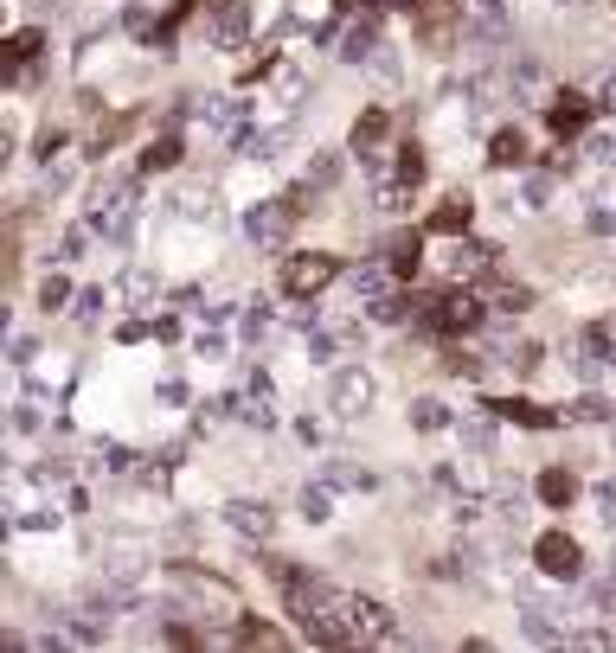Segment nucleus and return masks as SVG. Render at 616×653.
<instances>
[{
    "mask_svg": "<svg viewBox=\"0 0 616 653\" xmlns=\"http://www.w3.org/2000/svg\"><path fill=\"white\" fill-rule=\"evenodd\" d=\"M411 429H450V411H443L437 397H418V404H411Z\"/></svg>",
    "mask_w": 616,
    "mask_h": 653,
    "instance_id": "nucleus-26",
    "label": "nucleus"
},
{
    "mask_svg": "<svg viewBox=\"0 0 616 653\" xmlns=\"http://www.w3.org/2000/svg\"><path fill=\"white\" fill-rule=\"evenodd\" d=\"M489 416H494V411H489ZM489 416H462V443H469V448H489V436H494Z\"/></svg>",
    "mask_w": 616,
    "mask_h": 653,
    "instance_id": "nucleus-30",
    "label": "nucleus"
},
{
    "mask_svg": "<svg viewBox=\"0 0 616 653\" xmlns=\"http://www.w3.org/2000/svg\"><path fill=\"white\" fill-rule=\"evenodd\" d=\"M572 416H578V423H604V416H610V404H604V397H578V404H572Z\"/></svg>",
    "mask_w": 616,
    "mask_h": 653,
    "instance_id": "nucleus-37",
    "label": "nucleus"
},
{
    "mask_svg": "<svg viewBox=\"0 0 616 653\" xmlns=\"http://www.w3.org/2000/svg\"><path fill=\"white\" fill-rule=\"evenodd\" d=\"M610 359H616V340L604 333V326H585V333H578V372H585V379H597Z\"/></svg>",
    "mask_w": 616,
    "mask_h": 653,
    "instance_id": "nucleus-12",
    "label": "nucleus"
},
{
    "mask_svg": "<svg viewBox=\"0 0 616 653\" xmlns=\"http://www.w3.org/2000/svg\"><path fill=\"white\" fill-rule=\"evenodd\" d=\"M78 250H84V231H64V243H59V263H71Z\"/></svg>",
    "mask_w": 616,
    "mask_h": 653,
    "instance_id": "nucleus-46",
    "label": "nucleus"
},
{
    "mask_svg": "<svg viewBox=\"0 0 616 653\" xmlns=\"http://www.w3.org/2000/svg\"><path fill=\"white\" fill-rule=\"evenodd\" d=\"M302 519L308 526H328L335 512H328V487H302Z\"/></svg>",
    "mask_w": 616,
    "mask_h": 653,
    "instance_id": "nucleus-29",
    "label": "nucleus"
},
{
    "mask_svg": "<svg viewBox=\"0 0 616 653\" xmlns=\"http://www.w3.org/2000/svg\"><path fill=\"white\" fill-rule=\"evenodd\" d=\"M418 326H431V333H469V326H482V301L469 296V289H443L437 301H424Z\"/></svg>",
    "mask_w": 616,
    "mask_h": 653,
    "instance_id": "nucleus-1",
    "label": "nucleus"
},
{
    "mask_svg": "<svg viewBox=\"0 0 616 653\" xmlns=\"http://www.w3.org/2000/svg\"><path fill=\"white\" fill-rule=\"evenodd\" d=\"M591 160H604V167H616V135H591Z\"/></svg>",
    "mask_w": 616,
    "mask_h": 653,
    "instance_id": "nucleus-39",
    "label": "nucleus"
},
{
    "mask_svg": "<svg viewBox=\"0 0 616 653\" xmlns=\"http://www.w3.org/2000/svg\"><path fill=\"white\" fill-rule=\"evenodd\" d=\"M264 326H270V308H264V301H250V314H245V333H250V340H257Z\"/></svg>",
    "mask_w": 616,
    "mask_h": 653,
    "instance_id": "nucleus-40",
    "label": "nucleus"
},
{
    "mask_svg": "<svg viewBox=\"0 0 616 653\" xmlns=\"http://www.w3.org/2000/svg\"><path fill=\"white\" fill-rule=\"evenodd\" d=\"M353 634H360V641H372V647H404L399 615H392L386 602H372V595H353Z\"/></svg>",
    "mask_w": 616,
    "mask_h": 653,
    "instance_id": "nucleus-3",
    "label": "nucleus"
},
{
    "mask_svg": "<svg viewBox=\"0 0 616 653\" xmlns=\"http://www.w3.org/2000/svg\"><path fill=\"white\" fill-rule=\"evenodd\" d=\"M386 296V269H353V301H379Z\"/></svg>",
    "mask_w": 616,
    "mask_h": 653,
    "instance_id": "nucleus-28",
    "label": "nucleus"
},
{
    "mask_svg": "<svg viewBox=\"0 0 616 653\" xmlns=\"http://www.w3.org/2000/svg\"><path fill=\"white\" fill-rule=\"evenodd\" d=\"M399 179H411V186L424 179V148H399Z\"/></svg>",
    "mask_w": 616,
    "mask_h": 653,
    "instance_id": "nucleus-35",
    "label": "nucleus"
},
{
    "mask_svg": "<svg viewBox=\"0 0 616 653\" xmlns=\"http://www.w3.org/2000/svg\"><path fill=\"white\" fill-rule=\"evenodd\" d=\"M289 225H296V206H289V199H270V206H257L245 218V231H250L257 250H283V243H289Z\"/></svg>",
    "mask_w": 616,
    "mask_h": 653,
    "instance_id": "nucleus-6",
    "label": "nucleus"
},
{
    "mask_svg": "<svg viewBox=\"0 0 616 653\" xmlns=\"http://www.w3.org/2000/svg\"><path fill=\"white\" fill-rule=\"evenodd\" d=\"M245 27H250L245 0H225V7H218V20H213V39H218V45H238V39H245Z\"/></svg>",
    "mask_w": 616,
    "mask_h": 653,
    "instance_id": "nucleus-16",
    "label": "nucleus"
},
{
    "mask_svg": "<svg viewBox=\"0 0 616 653\" xmlns=\"http://www.w3.org/2000/svg\"><path fill=\"white\" fill-rule=\"evenodd\" d=\"M546 199H553V179L533 174V179H526V206H546Z\"/></svg>",
    "mask_w": 616,
    "mask_h": 653,
    "instance_id": "nucleus-38",
    "label": "nucleus"
},
{
    "mask_svg": "<svg viewBox=\"0 0 616 653\" xmlns=\"http://www.w3.org/2000/svg\"><path fill=\"white\" fill-rule=\"evenodd\" d=\"M507 365H514V372H533V365H540V346H533V340H521V346H507Z\"/></svg>",
    "mask_w": 616,
    "mask_h": 653,
    "instance_id": "nucleus-34",
    "label": "nucleus"
},
{
    "mask_svg": "<svg viewBox=\"0 0 616 653\" xmlns=\"http://www.w3.org/2000/svg\"><path fill=\"white\" fill-rule=\"evenodd\" d=\"M572 641H578V647H616V641L604 634V628H585V634H572Z\"/></svg>",
    "mask_w": 616,
    "mask_h": 653,
    "instance_id": "nucleus-45",
    "label": "nucleus"
},
{
    "mask_svg": "<svg viewBox=\"0 0 616 653\" xmlns=\"http://www.w3.org/2000/svg\"><path fill=\"white\" fill-rule=\"evenodd\" d=\"M335 276H340V263L328 257V250H308V257H289V263H283V289H289L296 301H308V296H321Z\"/></svg>",
    "mask_w": 616,
    "mask_h": 653,
    "instance_id": "nucleus-2",
    "label": "nucleus"
},
{
    "mask_svg": "<svg viewBox=\"0 0 616 653\" xmlns=\"http://www.w3.org/2000/svg\"><path fill=\"white\" fill-rule=\"evenodd\" d=\"M597 506H604V519L616 526V480H604V487H597Z\"/></svg>",
    "mask_w": 616,
    "mask_h": 653,
    "instance_id": "nucleus-43",
    "label": "nucleus"
},
{
    "mask_svg": "<svg viewBox=\"0 0 616 653\" xmlns=\"http://www.w3.org/2000/svg\"><path fill=\"white\" fill-rule=\"evenodd\" d=\"M469 218H475V199H469V193H450V199L431 211V231H437V238H462V231H469Z\"/></svg>",
    "mask_w": 616,
    "mask_h": 653,
    "instance_id": "nucleus-11",
    "label": "nucleus"
},
{
    "mask_svg": "<svg viewBox=\"0 0 616 653\" xmlns=\"http://www.w3.org/2000/svg\"><path fill=\"white\" fill-rule=\"evenodd\" d=\"M123 296L129 301H148L154 296V276H148V269H129V276H123Z\"/></svg>",
    "mask_w": 616,
    "mask_h": 653,
    "instance_id": "nucleus-32",
    "label": "nucleus"
},
{
    "mask_svg": "<svg viewBox=\"0 0 616 653\" xmlns=\"http://www.w3.org/2000/svg\"><path fill=\"white\" fill-rule=\"evenodd\" d=\"M379 52H386V45H379V20H372V13H360L353 27L340 32V59L347 64H367V59H379Z\"/></svg>",
    "mask_w": 616,
    "mask_h": 653,
    "instance_id": "nucleus-9",
    "label": "nucleus"
},
{
    "mask_svg": "<svg viewBox=\"0 0 616 653\" xmlns=\"http://www.w3.org/2000/svg\"><path fill=\"white\" fill-rule=\"evenodd\" d=\"M39 45H45V32L27 27V32H13V39H7L0 52H7V64H32V59H39Z\"/></svg>",
    "mask_w": 616,
    "mask_h": 653,
    "instance_id": "nucleus-22",
    "label": "nucleus"
},
{
    "mask_svg": "<svg viewBox=\"0 0 616 653\" xmlns=\"http://www.w3.org/2000/svg\"><path fill=\"white\" fill-rule=\"evenodd\" d=\"M521 628H526V641H540V647H565V641H572V634H565L553 615H546V609H526Z\"/></svg>",
    "mask_w": 616,
    "mask_h": 653,
    "instance_id": "nucleus-17",
    "label": "nucleus"
},
{
    "mask_svg": "<svg viewBox=\"0 0 616 653\" xmlns=\"http://www.w3.org/2000/svg\"><path fill=\"white\" fill-rule=\"evenodd\" d=\"M437 263H443V276H450V282H475V276H489L494 243H475L469 231H462V238H450V250H443Z\"/></svg>",
    "mask_w": 616,
    "mask_h": 653,
    "instance_id": "nucleus-5",
    "label": "nucleus"
},
{
    "mask_svg": "<svg viewBox=\"0 0 616 653\" xmlns=\"http://www.w3.org/2000/svg\"><path fill=\"white\" fill-rule=\"evenodd\" d=\"M443 365H450L456 379H475V372H482V359H469V353H450V359H443Z\"/></svg>",
    "mask_w": 616,
    "mask_h": 653,
    "instance_id": "nucleus-41",
    "label": "nucleus"
},
{
    "mask_svg": "<svg viewBox=\"0 0 616 653\" xmlns=\"http://www.w3.org/2000/svg\"><path fill=\"white\" fill-rule=\"evenodd\" d=\"M572 494H578V480L565 475V468H546V475H540V500L546 506H572Z\"/></svg>",
    "mask_w": 616,
    "mask_h": 653,
    "instance_id": "nucleus-21",
    "label": "nucleus"
},
{
    "mask_svg": "<svg viewBox=\"0 0 616 653\" xmlns=\"http://www.w3.org/2000/svg\"><path fill=\"white\" fill-rule=\"evenodd\" d=\"M308 186H315V193H328V186H335V179H340V154L335 148H321V154H315V160H308Z\"/></svg>",
    "mask_w": 616,
    "mask_h": 653,
    "instance_id": "nucleus-23",
    "label": "nucleus"
},
{
    "mask_svg": "<svg viewBox=\"0 0 616 653\" xmlns=\"http://www.w3.org/2000/svg\"><path fill=\"white\" fill-rule=\"evenodd\" d=\"M321 487H372L367 468H347V462H328L321 468Z\"/></svg>",
    "mask_w": 616,
    "mask_h": 653,
    "instance_id": "nucleus-27",
    "label": "nucleus"
},
{
    "mask_svg": "<svg viewBox=\"0 0 616 653\" xmlns=\"http://www.w3.org/2000/svg\"><path fill=\"white\" fill-rule=\"evenodd\" d=\"M386 128H392V116H386V110H367V116L353 122V148H360V154L379 148V142H386Z\"/></svg>",
    "mask_w": 616,
    "mask_h": 653,
    "instance_id": "nucleus-20",
    "label": "nucleus"
},
{
    "mask_svg": "<svg viewBox=\"0 0 616 653\" xmlns=\"http://www.w3.org/2000/svg\"><path fill=\"white\" fill-rule=\"evenodd\" d=\"M71 301V282L64 276H45V289H39V308H64Z\"/></svg>",
    "mask_w": 616,
    "mask_h": 653,
    "instance_id": "nucleus-33",
    "label": "nucleus"
},
{
    "mask_svg": "<svg viewBox=\"0 0 616 653\" xmlns=\"http://www.w3.org/2000/svg\"><path fill=\"white\" fill-rule=\"evenodd\" d=\"M103 308H110V296H103V289H84V296H78V321L96 326V314H103Z\"/></svg>",
    "mask_w": 616,
    "mask_h": 653,
    "instance_id": "nucleus-31",
    "label": "nucleus"
},
{
    "mask_svg": "<svg viewBox=\"0 0 616 653\" xmlns=\"http://www.w3.org/2000/svg\"><path fill=\"white\" fill-rule=\"evenodd\" d=\"M597 110H604V116H616V77H604V90H597Z\"/></svg>",
    "mask_w": 616,
    "mask_h": 653,
    "instance_id": "nucleus-47",
    "label": "nucleus"
},
{
    "mask_svg": "<svg viewBox=\"0 0 616 653\" xmlns=\"http://www.w3.org/2000/svg\"><path fill=\"white\" fill-rule=\"evenodd\" d=\"M103 468H110V475H123V468H129V448L110 443V448H103Z\"/></svg>",
    "mask_w": 616,
    "mask_h": 653,
    "instance_id": "nucleus-44",
    "label": "nucleus"
},
{
    "mask_svg": "<svg viewBox=\"0 0 616 653\" xmlns=\"http://www.w3.org/2000/svg\"><path fill=\"white\" fill-rule=\"evenodd\" d=\"M225 519H232L245 538H264V532H270V506H264V500H232V506H225Z\"/></svg>",
    "mask_w": 616,
    "mask_h": 653,
    "instance_id": "nucleus-14",
    "label": "nucleus"
},
{
    "mask_svg": "<svg viewBox=\"0 0 616 653\" xmlns=\"http://www.w3.org/2000/svg\"><path fill=\"white\" fill-rule=\"evenodd\" d=\"M238 641H257V647H277V628H270V622H238Z\"/></svg>",
    "mask_w": 616,
    "mask_h": 653,
    "instance_id": "nucleus-36",
    "label": "nucleus"
},
{
    "mask_svg": "<svg viewBox=\"0 0 616 653\" xmlns=\"http://www.w3.org/2000/svg\"><path fill=\"white\" fill-rule=\"evenodd\" d=\"M386 263H392V276H418L424 269V238L418 231H392L386 238Z\"/></svg>",
    "mask_w": 616,
    "mask_h": 653,
    "instance_id": "nucleus-13",
    "label": "nucleus"
},
{
    "mask_svg": "<svg viewBox=\"0 0 616 653\" xmlns=\"http://www.w3.org/2000/svg\"><path fill=\"white\" fill-rule=\"evenodd\" d=\"M372 206H379V211H404V206H411V179H379Z\"/></svg>",
    "mask_w": 616,
    "mask_h": 653,
    "instance_id": "nucleus-24",
    "label": "nucleus"
},
{
    "mask_svg": "<svg viewBox=\"0 0 616 653\" xmlns=\"http://www.w3.org/2000/svg\"><path fill=\"white\" fill-rule=\"evenodd\" d=\"M167 167H181V135H161L142 148V174H167Z\"/></svg>",
    "mask_w": 616,
    "mask_h": 653,
    "instance_id": "nucleus-18",
    "label": "nucleus"
},
{
    "mask_svg": "<svg viewBox=\"0 0 616 653\" xmlns=\"http://www.w3.org/2000/svg\"><path fill=\"white\" fill-rule=\"evenodd\" d=\"M591 110H597V103H585L578 90H558V96H546V128L565 142V135H578V128L591 122Z\"/></svg>",
    "mask_w": 616,
    "mask_h": 653,
    "instance_id": "nucleus-8",
    "label": "nucleus"
},
{
    "mask_svg": "<svg viewBox=\"0 0 616 653\" xmlns=\"http://www.w3.org/2000/svg\"><path fill=\"white\" fill-rule=\"evenodd\" d=\"M116 340H123V346H135V340H148V321H123V326H116Z\"/></svg>",
    "mask_w": 616,
    "mask_h": 653,
    "instance_id": "nucleus-42",
    "label": "nucleus"
},
{
    "mask_svg": "<svg viewBox=\"0 0 616 653\" xmlns=\"http://www.w3.org/2000/svg\"><path fill=\"white\" fill-rule=\"evenodd\" d=\"M494 308H501V314H526V308H533V289H521V282H494Z\"/></svg>",
    "mask_w": 616,
    "mask_h": 653,
    "instance_id": "nucleus-25",
    "label": "nucleus"
},
{
    "mask_svg": "<svg viewBox=\"0 0 616 653\" xmlns=\"http://www.w3.org/2000/svg\"><path fill=\"white\" fill-rule=\"evenodd\" d=\"M533 564L546 570L553 583H572V577L585 570V551H578V538H565V532H540V545H533Z\"/></svg>",
    "mask_w": 616,
    "mask_h": 653,
    "instance_id": "nucleus-4",
    "label": "nucleus"
},
{
    "mask_svg": "<svg viewBox=\"0 0 616 653\" xmlns=\"http://www.w3.org/2000/svg\"><path fill=\"white\" fill-rule=\"evenodd\" d=\"M489 160L494 167H526V142H521V128H501L489 142Z\"/></svg>",
    "mask_w": 616,
    "mask_h": 653,
    "instance_id": "nucleus-19",
    "label": "nucleus"
},
{
    "mask_svg": "<svg viewBox=\"0 0 616 653\" xmlns=\"http://www.w3.org/2000/svg\"><path fill=\"white\" fill-rule=\"evenodd\" d=\"M372 404V379L360 372V365H347V372H335V385H328V411L335 416H360Z\"/></svg>",
    "mask_w": 616,
    "mask_h": 653,
    "instance_id": "nucleus-7",
    "label": "nucleus"
},
{
    "mask_svg": "<svg viewBox=\"0 0 616 653\" xmlns=\"http://www.w3.org/2000/svg\"><path fill=\"white\" fill-rule=\"evenodd\" d=\"M367 314H372V321H386V326H399V321H418V314H424V301H418V296H379V301H367Z\"/></svg>",
    "mask_w": 616,
    "mask_h": 653,
    "instance_id": "nucleus-15",
    "label": "nucleus"
},
{
    "mask_svg": "<svg viewBox=\"0 0 616 653\" xmlns=\"http://www.w3.org/2000/svg\"><path fill=\"white\" fill-rule=\"evenodd\" d=\"M482 411H494L501 423H521V429H553V411H540L533 397H494Z\"/></svg>",
    "mask_w": 616,
    "mask_h": 653,
    "instance_id": "nucleus-10",
    "label": "nucleus"
}]
</instances>
